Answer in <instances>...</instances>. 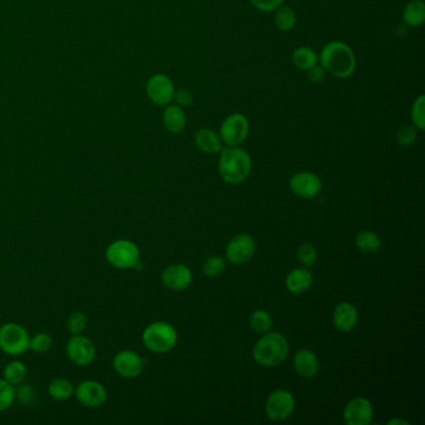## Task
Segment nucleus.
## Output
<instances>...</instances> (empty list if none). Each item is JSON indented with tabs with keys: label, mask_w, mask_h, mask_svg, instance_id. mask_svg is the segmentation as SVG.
Returning <instances> with one entry per match:
<instances>
[{
	"label": "nucleus",
	"mask_w": 425,
	"mask_h": 425,
	"mask_svg": "<svg viewBox=\"0 0 425 425\" xmlns=\"http://www.w3.org/2000/svg\"><path fill=\"white\" fill-rule=\"evenodd\" d=\"M319 60L324 70L337 77H348L356 70V56L342 41H330L321 51Z\"/></svg>",
	"instance_id": "obj_1"
},
{
	"label": "nucleus",
	"mask_w": 425,
	"mask_h": 425,
	"mask_svg": "<svg viewBox=\"0 0 425 425\" xmlns=\"http://www.w3.org/2000/svg\"><path fill=\"white\" fill-rule=\"evenodd\" d=\"M251 158L247 151L237 146H230L221 152L219 171L221 178L228 184H240L251 171Z\"/></svg>",
	"instance_id": "obj_2"
},
{
	"label": "nucleus",
	"mask_w": 425,
	"mask_h": 425,
	"mask_svg": "<svg viewBox=\"0 0 425 425\" xmlns=\"http://www.w3.org/2000/svg\"><path fill=\"white\" fill-rule=\"evenodd\" d=\"M287 339L280 333H268L254 345V361L263 367H277L287 358Z\"/></svg>",
	"instance_id": "obj_3"
},
{
	"label": "nucleus",
	"mask_w": 425,
	"mask_h": 425,
	"mask_svg": "<svg viewBox=\"0 0 425 425\" xmlns=\"http://www.w3.org/2000/svg\"><path fill=\"white\" fill-rule=\"evenodd\" d=\"M143 342L151 352L166 353L175 347L178 342V333L169 323H151L143 333Z\"/></svg>",
	"instance_id": "obj_4"
},
{
	"label": "nucleus",
	"mask_w": 425,
	"mask_h": 425,
	"mask_svg": "<svg viewBox=\"0 0 425 425\" xmlns=\"http://www.w3.org/2000/svg\"><path fill=\"white\" fill-rule=\"evenodd\" d=\"M30 336L18 323H5L0 327V350L9 356H21L29 350Z\"/></svg>",
	"instance_id": "obj_5"
},
{
	"label": "nucleus",
	"mask_w": 425,
	"mask_h": 425,
	"mask_svg": "<svg viewBox=\"0 0 425 425\" xmlns=\"http://www.w3.org/2000/svg\"><path fill=\"white\" fill-rule=\"evenodd\" d=\"M105 257L112 267L117 269H130L136 267L137 263L140 262V250L131 241H114L106 248Z\"/></svg>",
	"instance_id": "obj_6"
},
{
	"label": "nucleus",
	"mask_w": 425,
	"mask_h": 425,
	"mask_svg": "<svg viewBox=\"0 0 425 425\" xmlns=\"http://www.w3.org/2000/svg\"><path fill=\"white\" fill-rule=\"evenodd\" d=\"M250 130V123L245 115L242 114H232L225 119L221 125V140L228 146H239L242 144Z\"/></svg>",
	"instance_id": "obj_7"
},
{
	"label": "nucleus",
	"mask_w": 425,
	"mask_h": 425,
	"mask_svg": "<svg viewBox=\"0 0 425 425\" xmlns=\"http://www.w3.org/2000/svg\"><path fill=\"white\" fill-rule=\"evenodd\" d=\"M66 354L71 363L77 367H88L95 359V344L88 337L74 335L66 344Z\"/></svg>",
	"instance_id": "obj_8"
},
{
	"label": "nucleus",
	"mask_w": 425,
	"mask_h": 425,
	"mask_svg": "<svg viewBox=\"0 0 425 425\" xmlns=\"http://www.w3.org/2000/svg\"><path fill=\"white\" fill-rule=\"evenodd\" d=\"M295 411V398L287 391L278 389L269 394L266 402L268 418L274 422H281L289 418Z\"/></svg>",
	"instance_id": "obj_9"
},
{
	"label": "nucleus",
	"mask_w": 425,
	"mask_h": 425,
	"mask_svg": "<svg viewBox=\"0 0 425 425\" xmlns=\"http://www.w3.org/2000/svg\"><path fill=\"white\" fill-rule=\"evenodd\" d=\"M112 367L120 377L134 379L143 373L145 362L143 356L137 354L136 352L123 350L114 356Z\"/></svg>",
	"instance_id": "obj_10"
},
{
	"label": "nucleus",
	"mask_w": 425,
	"mask_h": 425,
	"mask_svg": "<svg viewBox=\"0 0 425 425\" xmlns=\"http://www.w3.org/2000/svg\"><path fill=\"white\" fill-rule=\"evenodd\" d=\"M146 94L152 103L164 106L173 100L175 88L169 76L156 74L151 76L146 84Z\"/></svg>",
	"instance_id": "obj_11"
},
{
	"label": "nucleus",
	"mask_w": 425,
	"mask_h": 425,
	"mask_svg": "<svg viewBox=\"0 0 425 425\" xmlns=\"http://www.w3.org/2000/svg\"><path fill=\"white\" fill-rule=\"evenodd\" d=\"M74 393L77 402L86 408H99L108 399L105 387L96 380H84L76 387Z\"/></svg>",
	"instance_id": "obj_12"
},
{
	"label": "nucleus",
	"mask_w": 425,
	"mask_h": 425,
	"mask_svg": "<svg viewBox=\"0 0 425 425\" xmlns=\"http://www.w3.org/2000/svg\"><path fill=\"white\" fill-rule=\"evenodd\" d=\"M343 418L348 425H369L373 419V405L365 398H354L345 405Z\"/></svg>",
	"instance_id": "obj_13"
},
{
	"label": "nucleus",
	"mask_w": 425,
	"mask_h": 425,
	"mask_svg": "<svg viewBox=\"0 0 425 425\" xmlns=\"http://www.w3.org/2000/svg\"><path fill=\"white\" fill-rule=\"evenodd\" d=\"M291 190L302 199H315L322 190V181L312 172H298L289 181Z\"/></svg>",
	"instance_id": "obj_14"
},
{
	"label": "nucleus",
	"mask_w": 425,
	"mask_h": 425,
	"mask_svg": "<svg viewBox=\"0 0 425 425\" xmlns=\"http://www.w3.org/2000/svg\"><path fill=\"white\" fill-rule=\"evenodd\" d=\"M254 240L248 234H239L231 240L226 248L227 258L234 265H245L254 257Z\"/></svg>",
	"instance_id": "obj_15"
},
{
	"label": "nucleus",
	"mask_w": 425,
	"mask_h": 425,
	"mask_svg": "<svg viewBox=\"0 0 425 425\" xmlns=\"http://www.w3.org/2000/svg\"><path fill=\"white\" fill-rule=\"evenodd\" d=\"M191 281V271L185 265H172L162 272L165 286L173 291L185 289L190 286Z\"/></svg>",
	"instance_id": "obj_16"
},
{
	"label": "nucleus",
	"mask_w": 425,
	"mask_h": 425,
	"mask_svg": "<svg viewBox=\"0 0 425 425\" xmlns=\"http://www.w3.org/2000/svg\"><path fill=\"white\" fill-rule=\"evenodd\" d=\"M358 322V311L352 303H341L333 312V323L342 332L352 330Z\"/></svg>",
	"instance_id": "obj_17"
},
{
	"label": "nucleus",
	"mask_w": 425,
	"mask_h": 425,
	"mask_svg": "<svg viewBox=\"0 0 425 425\" xmlns=\"http://www.w3.org/2000/svg\"><path fill=\"white\" fill-rule=\"evenodd\" d=\"M295 369L302 378H313L319 369V362L315 353L309 350H298L295 353Z\"/></svg>",
	"instance_id": "obj_18"
},
{
	"label": "nucleus",
	"mask_w": 425,
	"mask_h": 425,
	"mask_svg": "<svg viewBox=\"0 0 425 425\" xmlns=\"http://www.w3.org/2000/svg\"><path fill=\"white\" fill-rule=\"evenodd\" d=\"M313 282V277L306 268H297L288 274L286 287L293 295H302L308 291Z\"/></svg>",
	"instance_id": "obj_19"
},
{
	"label": "nucleus",
	"mask_w": 425,
	"mask_h": 425,
	"mask_svg": "<svg viewBox=\"0 0 425 425\" xmlns=\"http://www.w3.org/2000/svg\"><path fill=\"white\" fill-rule=\"evenodd\" d=\"M162 121H164L166 130L170 131L171 134H178L185 129L187 117H186L185 111L181 109V106L171 105L165 109Z\"/></svg>",
	"instance_id": "obj_20"
},
{
	"label": "nucleus",
	"mask_w": 425,
	"mask_h": 425,
	"mask_svg": "<svg viewBox=\"0 0 425 425\" xmlns=\"http://www.w3.org/2000/svg\"><path fill=\"white\" fill-rule=\"evenodd\" d=\"M195 143L199 150L206 154H216L222 150L221 138L216 132L210 129H201L195 136Z\"/></svg>",
	"instance_id": "obj_21"
},
{
	"label": "nucleus",
	"mask_w": 425,
	"mask_h": 425,
	"mask_svg": "<svg viewBox=\"0 0 425 425\" xmlns=\"http://www.w3.org/2000/svg\"><path fill=\"white\" fill-rule=\"evenodd\" d=\"M403 21L409 27H420L425 21V4L423 0H411L403 10Z\"/></svg>",
	"instance_id": "obj_22"
},
{
	"label": "nucleus",
	"mask_w": 425,
	"mask_h": 425,
	"mask_svg": "<svg viewBox=\"0 0 425 425\" xmlns=\"http://www.w3.org/2000/svg\"><path fill=\"white\" fill-rule=\"evenodd\" d=\"M74 385L65 378H56L49 384L48 393L55 400H66L74 394Z\"/></svg>",
	"instance_id": "obj_23"
},
{
	"label": "nucleus",
	"mask_w": 425,
	"mask_h": 425,
	"mask_svg": "<svg viewBox=\"0 0 425 425\" xmlns=\"http://www.w3.org/2000/svg\"><path fill=\"white\" fill-rule=\"evenodd\" d=\"M3 376L8 383L12 385H18L25 380L27 376V368L25 364L21 361H12L4 367Z\"/></svg>",
	"instance_id": "obj_24"
},
{
	"label": "nucleus",
	"mask_w": 425,
	"mask_h": 425,
	"mask_svg": "<svg viewBox=\"0 0 425 425\" xmlns=\"http://www.w3.org/2000/svg\"><path fill=\"white\" fill-rule=\"evenodd\" d=\"M292 62L295 64V68L300 70H308V69L315 66L318 58L315 53L313 49L308 47H301V48L295 49L292 55Z\"/></svg>",
	"instance_id": "obj_25"
},
{
	"label": "nucleus",
	"mask_w": 425,
	"mask_h": 425,
	"mask_svg": "<svg viewBox=\"0 0 425 425\" xmlns=\"http://www.w3.org/2000/svg\"><path fill=\"white\" fill-rule=\"evenodd\" d=\"M356 246L364 254H372L380 248L382 240L377 233L363 231V232L358 233L356 237Z\"/></svg>",
	"instance_id": "obj_26"
},
{
	"label": "nucleus",
	"mask_w": 425,
	"mask_h": 425,
	"mask_svg": "<svg viewBox=\"0 0 425 425\" xmlns=\"http://www.w3.org/2000/svg\"><path fill=\"white\" fill-rule=\"evenodd\" d=\"M297 16L295 10L291 7H278L274 15V24L282 32H289L295 25Z\"/></svg>",
	"instance_id": "obj_27"
},
{
	"label": "nucleus",
	"mask_w": 425,
	"mask_h": 425,
	"mask_svg": "<svg viewBox=\"0 0 425 425\" xmlns=\"http://www.w3.org/2000/svg\"><path fill=\"white\" fill-rule=\"evenodd\" d=\"M251 326L257 333H267L272 328V318L266 311H256L251 315Z\"/></svg>",
	"instance_id": "obj_28"
},
{
	"label": "nucleus",
	"mask_w": 425,
	"mask_h": 425,
	"mask_svg": "<svg viewBox=\"0 0 425 425\" xmlns=\"http://www.w3.org/2000/svg\"><path fill=\"white\" fill-rule=\"evenodd\" d=\"M15 402V387L0 378V411H7Z\"/></svg>",
	"instance_id": "obj_29"
},
{
	"label": "nucleus",
	"mask_w": 425,
	"mask_h": 425,
	"mask_svg": "<svg viewBox=\"0 0 425 425\" xmlns=\"http://www.w3.org/2000/svg\"><path fill=\"white\" fill-rule=\"evenodd\" d=\"M36 393L35 389L32 387V384L23 383L15 385V400H18L21 405L27 406V405L34 404Z\"/></svg>",
	"instance_id": "obj_30"
},
{
	"label": "nucleus",
	"mask_w": 425,
	"mask_h": 425,
	"mask_svg": "<svg viewBox=\"0 0 425 425\" xmlns=\"http://www.w3.org/2000/svg\"><path fill=\"white\" fill-rule=\"evenodd\" d=\"M53 347V339L48 333L40 332L36 333L30 338L29 342V350H33L35 353H47Z\"/></svg>",
	"instance_id": "obj_31"
},
{
	"label": "nucleus",
	"mask_w": 425,
	"mask_h": 425,
	"mask_svg": "<svg viewBox=\"0 0 425 425\" xmlns=\"http://www.w3.org/2000/svg\"><path fill=\"white\" fill-rule=\"evenodd\" d=\"M411 121L414 123L417 130L423 131L425 129V97L419 96L411 108Z\"/></svg>",
	"instance_id": "obj_32"
},
{
	"label": "nucleus",
	"mask_w": 425,
	"mask_h": 425,
	"mask_svg": "<svg viewBox=\"0 0 425 425\" xmlns=\"http://www.w3.org/2000/svg\"><path fill=\"white\" fill-rule=\"evenodd\" d=\"M297 256H298V260H300L302 265L306 266V267H312L317 262V258H318L317 250L311 243H303V245L298 247Z\"/></svg>",
	"instance_id": "obj_33"
},
{
	"label": "nucleus",
	"mask_w": 425,
	"mask_h": 425,
	"mask_svg": "<svg viewBox=\"0 0 425 425\" xmlns=\"http://www.w3.org/2000/svg\"><path fill=\"white\" fill-rule=\"evenodd\" d=\"M88 317L82 312H74L73 315L69 317L68 329L69 332L74 336V335H82V332L88 326Z\"/></svg>",
	"instance_id": "obj_34"
},
{
	"label": "nucleus",
	"mask_w": 425,
	"mask_h": 425,
	"mask_svg": "<svg viewBox=\"0 0 425 425\" xmlns=\"http://www.w3.org/2000/svg\"><path fill=\"white\" fill-rule=\"evenodd\" d=\"M225 266H226V265H225V260H223L222 257L213 256V257H210V258L204 263L202 271H204V274H205L206 276H208V277H216V276H219V274L223 272Z\"/></svg>",
	"instance_id": "obj_35"
},
{
	"label": "nucleus",
	"mask_w": 425,
	"mask_h": 425,
	"mask_svg": "<svg viewBox=\"0 0 425 425\" xmlns=\"http://www.w3.org/2000/svg\"><path fill=\"white\" fill-rule=\"evenodd\" d=\"M417 129L413 126H403L398 131L397 140L402 146H409L417 140Z\"/></svg>",
	"instance_id": "obj_36"
},
{
	"label": "nucleus",
	"mask_w": 425,
	"mask_h": 425,
	"mask_svg": "<svg viewBox=\"0 0 425 425\" xmlns=\"http://www.w3.org/2000/svg\"><path fill=\"white\" fill-rule=\"evenodd\" d=\"M251 4L260 12H274L281 7L284 0H250Z\"/></svg>",
	"instance_id": "obj_37"
},
{
	"label": "nucleus",
	"mask_w": 425,
	"mask_h": 425,
	"mask_svg": "<svg viewBox=\"0 0 425 425\" xmlns=\"http://www.w3.org/2000/svg\"><path fill=\"white\" fill-rule=\"evenodd\" d=\"M307 71H308V74H307L308 80L312 84H321L324 80V77H326V70H324L322 65L319 66V65L315 64V66L308 69Z\"/></svg>",
	"instance_id": "obj_38"
},
{
	"label": "nucleus",
	"mask_w": 425,
	"mask_h": 425,
	"mask_svg": "<svg viewBox=\"0 0 425 425\" xmlns=\"http://www.w3.org/2000/svg\"><path fill=\"white\" fill-rule=\"evenodd\" d=\"M173 99L176 100L178 106H189L193 101V96H192L191 91L185 89H180L178 91H175Z\"/></svg>",
	"instance_id": "obj_39"
},
{
	"label": "nucleus",
	"mask_w": 425,
	"mask_h": 425,
	"mask_svg": "<svg viewBox=\"0 0 425 425\" xmlns=\"http://www.w3.org/2000/svg\"><path fill=\"white\" fill-rule=\"evenodd\" d=\"M388 424H409V422H405V420H400V419H391L388 422Z\"/></svg>",
	"instance_id": "obj_40"
}]
</instances>
